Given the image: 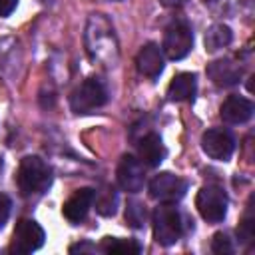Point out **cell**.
<instances>
[{"instance_id":"cb8c5ba5","label":"cell","mask_w":255,"mask_h":255,"mask_svg":"<svg viewBox=\"0 0 255 255\" xmlns=\"http://www.w3.org/2000/svg\"><path fill=\"white\" fill-rule=\"evenodd\" d=\"M18 0H0V16H10L16 8Z\"/></svg>"},{"instance_id":"7c38bea8","label":"cell","mask_w":255,"mask_h":255,"mask_svg":"<svg viewBox=\"0 0 255 255\" xmlns=\"http://www.w3.org/2000/svg\"><path fill=\"white\" fill-rule=\"evenodd\" d=\"M94 189L92 187H82L78 189L62 207V213L64 217L70 221V223H80L82 219H86L92 203H94Z\"/></svg>"},{"instance_id":"4fadbf2b","label":"cell","mask_w":255,"mask_h":255,"mask_svg":"<svg viewBox=\"0 0 255 255\" xmlns=\"http://www.w3.org/2000/svg\"><path fill=\"white\" fill-rule=\"evenodd\" d=\"M135 66H137V72L155 80L159 78V74L163 72V54L159 50L157 44H145L139 52H137V58H135Z\"/></svg>"},{"instance_id":"9a60e30c","label":"cell","mask_w":255,"mask_h":255,"mask_svg":"<svg viewBox=\"0 0 255 255\" xmlns=\"http://www.w3.org/2000/svg\"><path fill=\"white\" fill-rule=\"evenodd\" d=\"M195 92H197V78H195V74L181 72V74H177L169 82L167 98L171 102H187V100H193Z\"/></svg>"},{"instance_id":"7402d4cb","label":"cell","mask_w":255,"mask_h":255,"mask_svg":"<svg viewBox=\"0 0 255 255\" xmlns=\"http://www.w3.org/2000/svg\"><path fill=\"white\" fill-rule=\"evenodd\" d=\"M10 207H12L10 197L4 195V193H0V227H2V225L6 223V219H8V215H10Z\"/></svg>"},{"instance_id":"8992f818","label":"cell","mask_w":255,"mask_h":255,"mask_svg":"<svg viewBox=\"0 0 255 255\" xmlns=\"http://www.w3.org/2000/svg\"><path fill=\"white\" fill-rule=\"evenodd\" d=\"M46 233L34 219H20L14 227L10 251L12 253H32L44 245Z\"/></svg>"},{"instance_id":"d4e9b609","label":"cell","mask_w":255,"mask_h":255,"mask_svg":"<svg viewBox=\"0 0 255 255\" xmlns=\"http://www.w3.org/2000/svg\"><path fill=\"white\" fill-rule=\"evenodd\" d=\"M165 8H177V6H181V4H185V0H159Z\"/></svg>"},{"instance_id":"44dd1931","label":"cell","mask_w":255,"mask_h":255,"mask_svg":"<svg viewBox=\"0 0 255 255\" xmlns=\"http://www.w3.org/2000/svg\"><path fill=\"white\" fill-rule=\"evenodd\" d=\"M237 237H239L241 241L253 239V221H251L249 217H245V219L241 221V225L237 227Z\"/></svg>"},{"instance_id":"3957f363","label":"cell","mask_w":255,"mask_h":255,"mask_svg":"<svg viewBox=\"0 0 255 255\" xmlns=\"http://www.w3.org/2000/svg\"><path fill=\"white\" fill-rule=\"evenodd\" d=\"M108 102V90L98 78L84 80L70 96V108L76 114H92Z\"/></svg>"},{"instance_id":"52a82bcc","label":"cell","mask_w":255,"mask_h":255,"mask_svg":"<svg viewBox=\"0 0 255 255\" xmlns=\"http://www.w3.org/2000/svg\"><path fill=\"white\" fill-rule=\"evenodd\" d=\"M185 191L187 181L169 171H161L149 181V195L161 203H175L185 195Z\"/></svg>"},{"instance_id":"9c48e42d","label":"cell","mask_w":255,"mask_h":255,"mask_svg":"<svg viewBox=\"0 0 255 255\" xmlns=\"http://www.w3.org/2000/svg\"><path fill=\"white\" fill-rule=\"evenodd\" d=\"M118 183L124 191L135 193L143 187L145 181V171H143V163L139 159H135L133 155H124L120 165H118Z\"/></svg>"},{"instance_id":"484cf974","label":"cell","mask_w":255,"mask_h":255,"mask_svg":"<svg viewBox=\"0 0 255 255\" xmlns=\"http://www.w3.org/2000/svg\"><path fill=\"white\" fill-rule=\"evenodd\" d=\"M0 171H2V157H0Z\"/></svg>"},{"instance_id":"d6986e66","label":"cell","mask_w":255,"mask_h":255,"mask_svg":"<svg viewBox=\"0 0 255 255\" xmlns=\"http://www.w3.org/2000/svg\"><path fill=\"white\" fill-rule=\"evenodd\" d=\"M126 221L129 227L133 229H141L147 221V209L141 201L137 199H129L128 205H126Z\"/></svg>"},{"instance_id":"5b68a950","label":"cell","mask_w":255,"mask_h":255,"mask_svg":"<svg viewBox=\"0 0 255 255\" xmlns=\"http://www.w3.org/2000/svg\"><path fill=\"white\" fill-rule=\"evenodd\" d=\"M193 48V32L185 22H173L165 28L161 50L169 60L185 58Z\"/></svg>"},{"instance_id":"ac0fdd59","label":"cell","mask_w":255,"mask_h":255,"mask_svg":"<svg viewBox=\"0 0 255 255\" xmlns=\"http://www.w3.org/2000/svg\"><path fill=\"white\" fill-rule=\"evenodd\" d=\"M94 201H96V211L104 217H112L118 211V195L112 187H104L102 191L94 193Z\"/></svg>"},{"instance_id":"ba28073f","label":"cell","mask_w":255,"mask_h":255,"mask_svg":"<svg viewBox=\"0 0 255 255\" xmlns=\"http://www.w3.org/2000/svg\"><path fill=\"white\" fill-rule=\"evenodd\" d=\"M201 147L211 159L227 161L235 151V137L223 128H213L201 135Z\"/></svg>"},{"instance_id":"5bb4252c","label":"cell","mask_w":255,"mask_h":255,"mask_svg":"<svg viewBox=\"0 0 255 255\" xmlns=\"http://www.w3.org/2000/svg\"><path fill=\"white\" fill-rule=\"evenodd\" d=\"M137 155H139V161L143 165L155 167L165 159L167 149H165V145H163V141H161V137L157 133H147L137 143Z\"/></svg>"},{"instance_id":"8fae6325","label":"cell","mask_w":255,"mask_h":255,"mask_svg":"<svg viewBox=\"0 0 255 255\" xmlns=\"http://www.w3.org/2000/svg\"><path fill=\"white\" fill-rule=\"evenodd\" d=\"M219 116L225 124H231V126L245 124L253 116V102L247 98H241V96H229L223 102Z\"/></svg>"},{"instance_id":"ffe728a7","label":"cell","mask_w":255,"mask_h":255,"mask_svg":"<svg viewBox=\"0 0 255 255\" xmlns=\"http://www.w3.org/2000/svg\"><path fill=\"white\" fill-rule=\"evenodd\" d=\"M211 251H213V253H219V255L231 253V251H233V243H231L229 235L223 233V231H217V233L213 235V239H211Z\"/></svg>"},{"instance_id":"603a6c76","label":"cell","mask_w":255,"mask_h":255,"mask_svg":"<svg viewBox=\"0 0 255 255\" xmlns=\"http://www.w3.org/2000/svg\"><path fill=\"white\" fill-rule=\"evenodd\" d=\"M100 247H96V245H92V243H88V241H84V243H78V245H72L70 247V253H86V251H98Z\"/></svg>"},{"instance_id":"e0dca14e","label":"cell","mask_w":255,"mask_h":255,"mask_svg":"<svg viewBox=\"0 0 255 255\" xmlns=\"http://www.w3.org/2000/svg\"><path fill=\"white\" fill-rule=\"evenodd\" d=\"M102 251L114 253V255H137L141 251V245L135 239H118V237H104Z\"/></svg>"},{"instance_id":"2e32d148","label":"cell","mask_w":255,"mask_h":255,"mask_svg":"<svg viewBox=\"0 0 255 255\" xmlns=\"http://www.w3.org/2000/svg\"><path fill=\"white\" fill-rule=\"evenodd\" d=\"M231 40H233V32H231L229 26H225V24H213L205 32L203 44H205V50L207 52H217V50L229 46Z\"/></svg>"},{"instance_id":"6da1fadb","label":"cell","mask_w":255,"mask_h":255,"mask_svg":"<svg viewBox=\"0 0 255 255\" xmlns=\"http://www.w3.org/2000/svg\"><path fill=\"white\" fill-rule=\"evenodd\" d=\"M16 183L22 195H40L52 183V169L50 165L38 155L22 157L16 173Z\"/></svg>"},{"instance_id":"277c9868","label":"cell","mask_w":255,"mask_h":255,"mask_svg":"<svg viewBox=\"0 0 255 255\" xmlns=\"http://www.w3.org/2000/svg\"><path fill=\"white\" fill-rule=\"evenodd\" d=\"M227 203V193L219 185H203L195 197V207L199 215L209 223H219L225 219Z\"/></svg>"},{"instance_id":"30bf717a","label":"cell","mask_w":255,"mask_h":255,"mask_svg":"<svg viewBox=\"0 0 255 255\" xmlns=\"http://www.w3.org/2000/svg\"><path fill=\"white\" fill-rule=\"evenodd\" d=\"M207 76L215 86L229 88L241 80V66L237 62H233L231 58L213 60L207 64Z\"/></svg>"},{"instance_id":"7a4b0ae2","label":"cell","mask_w":255,"mask_h":255,"mask_svg":"<svg viewBox=\"0 0 255 255\" xmlns=\"http://www.w3.org/2000/svg\"><path fill=\"white\" fill-rule=\"evenodd\" d=\"M151 225H153V239L159 245L169 247L175 241H179V237L183 235L185 217L175 205L163 203V205L155 207V211L151 215Z\"/></svg>"}]
</instances>
